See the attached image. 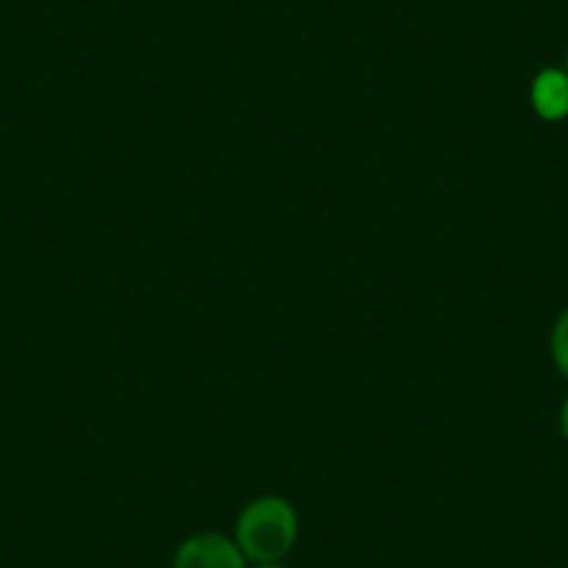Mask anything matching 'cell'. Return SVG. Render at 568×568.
Segmentation results:
<instances>
[{"mask_svg":"<svg viewBox=\"0 0 568 568\" xmlns=\"http://www.w3.org/2000/svg\"><path fill=\"white\" fill-rule=\"evenodd\" d=\"M296 538V513L278 496L254 499L237 518V546L254 562H278Z\"/></svg>","mask_w":568,"mask_h":568,"instance_id":"1","label":"cell"},{"mask_svg":"<svg viewBox=\"0 0 568 568\" xmlns=\"http://www.w3.org/2000/svg\"><path fill=\"white\" fill-rule=\"evenodd\" d=\"M173 568H245V555L223 535H195L179 546Z\"/></svg>","mask_w":568,"mask_h":568,"instance_id":"2","label":"cell"},{"mask_svg":"<svg viewBox=\"0 0 568 568\" xmlns=\"http://www.w3.org/2000/svg\"><path fill=\"white\" fill-rule=\"evenodd\" d=\"M532 106L544 120H560L568 114V75L560 70H544L532 84Z\"/></svg>","mask_w":568,"mask_h":568,"instance_id":"3","label":"cell"},{"mask_svg":"<svg viewBox=\"0 0 568 568\" xmlns=\"http://www.w3.org/2000/svg\"><path fill=\"white\" fill-rule=\"evenodd\" d=\"M551 357L560 374L568 379V310L557 318L555 332H551Z\"/></svg>","mask_w":568,"mask_h":568,"instance_id":"4","label":"cell"},{"mask_svg":"<svg viewBox=\"0 0 568 568\" xmlns=\"http://www.w3.org/2000/svg\"><path fill=\"white\" fill-rule=\"evenodd\" d=\"M560 426H562V435H566V440H568V402H566V407H562V415H560Z\"/></svg>","mask_w":568,"mask_h":568,"instance_id":"5","label":"cell"},{"mask_svg":"<svg viewBox=\"0 0 568 568\" xmlns=\"http://www.w3.org/2000/svg\"><path fill=\"white\" fill-rule=\"evenodd\" d=\"M256 568H284V566H278V562H256Z\"/></svg>","mask_w":568,"mask_h":568,"instance_id":"6","label":"cell"}]
</instances>
